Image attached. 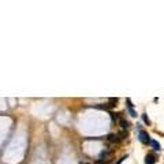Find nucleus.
Listing matches in <instances>:
<instances>
[{
    "instance_id": "nucleus-1",
    "label": "nucleus",
    "mask_w": 164,
    "mask_h": 164,
    "mask_svg": "<svg viewBox=\"0 0 164 164\" xmlns=\"http://www.w3.org/2000/svg\"><path fill=\"white\" fill-rule=\"evenodd\" d=\"M140 141L142 142V144L148 145L149 142H151V138H149V134L146 131H144V130H141L140 131Z\"/></svg>"
},
{
    "instance_id": "nucleus-2",
    "label": "nucleus",
    "mask_w": 164,
    "mask_h": 164,
    "mask_svg": "<svg viewBox=\"0 0 164 164\" xmlns=\"http://www.w3.org/2000/svg\"><path fill=\"white\" fill-rule=\"evenodd\" d=\"M156 163V157L153 156V155H146L145 157V164H155Z\"/></svg>"
},
{
    "instance_id": "nucleus-3",
    "label": "nucleus",
    "mask_w": 164,
    "mask_h": 164,
    "mask_svg": "<svg viewBox=\"0 0 164 164\" xmlns=\"http://www.w3.org/2000/svg\"><path fill=\"white\" fill-rule=\"evenodd\" d=\"M149 144L152 145V146H153V149H156V151H160V149H161L160 144H159L157 141H155V140H151V142H149Z\"/></svg>"
},
{
    "instance_id": "nucleus-4",
    "label": "nucleus",
    "mask_w": 164,
    "mask_h": 164,
    "mask_svg": "<svg viewBox=\"0 0 164 164\" xmlns=\"http://www.w3.org/2000/svg\"><path fill=\"white\" fill-rule=\"evenodd\" d=\"M108 141L109 142H119V138H118V136H115V134H109Z\"/></svg>"
},
{
    "instance_id": "nucleus-5",
    "label": "nucleus",
    "mask_w": 164,
    "mask_h": 164,
    "mask_svg": "<svg viewBox=\"0 0 164 164\" xmlns=\"http://www.w3.org/2000/svg\"><path fill=\"white\" fill-rule=\"evenodd\" d=\"M119 123H120V127L123 129V130H126V129L129 127V122H127V120L120 119V120H119Z\"/></svg>"
},
{
    "instance_id": "nucleus-6",
    "label": "nucleus",
    "mask_w": 164,
    "mask_h": 164,
    "mask_svg": "<svg viewBox=\"0 0 164 164\" xmlns=\"http://www.w3.org/2000/svg\"><path fill=\"white\" fill-rule=\"evenodd\" d=\"M109 115H111V119L114 120V122H116V120H118V114H114V112H111Z\"/></svg>"
},
{
    "instance_id": "nucleus-7",
    "label": "nucleus",
    "mask_w": 164,
    "mask_h": 164,
    "mask_svg": "<svg viewBox=\"0 0 164 164\" xmlns=\"http://www.w3.org/2000/svg\"><path fill=\"white\" fill-rule=\"evenodd\" d=\"M142 119H144V122H145V123H151V120H149L148 119V116H146V115H142Z\"/></svg>"
},
{
    "instance_id": "nucleus-8",
    "label": "nucleus",
    "mask_w": 164,
    "mask_h": 164,
    "mask_svg": "<svg viewBox=\"0 0 164 164\" xmlns=\"http://www.w3.org/2000/svg\"><path fill=\"white\" fill-rule=\"evenodd\" d=\"M124 159H127V155H126V156H123V157H120V159H119V160H118V161H116L115 164H120V163H122V161L124 160Z\"/></svg>"
},
{
    "instance_id": "nucleus-9",
    "label": "nucleus",
    "mask_w": 164,
    "mask_h": 164,
    "mask_svg": "<svg viewBox=\"0 0 164 164\" xmlns=\"http://www.w3.org/2000/svg\"><path fill=\"white\" fill-rule=\"evenodd\" d=\"M80 164H85V163H80Z\"/></svg>"
}]
</instances>
